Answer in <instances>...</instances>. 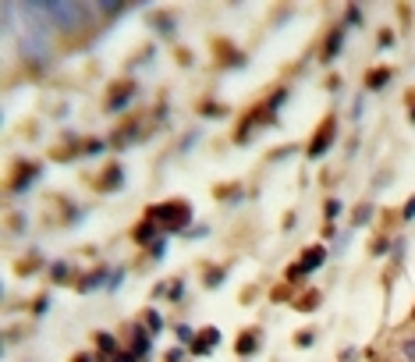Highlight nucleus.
Returning <instances> with one entry per match:
<instances>
[{
	"instance_id": "1",
	"label": "nucleus",
	"mask_w": 415,
	"mask_h": 362,
	"mask_svg": "<svg viewBox=\"0 0 415 362\" xmlns=\"http://www.w3.org/2000/svg\"><path fill=\"white\" fill-rule=\"evenodd\" d=\"M43 11H46V22L54 25V29H82L85 22H89V11L82 8V4H43Z\"/></svg>"
},
{
	"instance_id": "2",
	"label": "nucleus",
	"mask_w": 415,
	"mask_h": 362,
	"mask_svg": "<svg viewBox=\"0 0 415 362\" xmlns=\"http://www.w3.org/2000/svg\"><path fill=\"white\" fill-rule=\"evenodd\" d=\"M149 217L160 221L164 231H181V228H188V217H192V214H188V206H185L181 199H174V202H164V206H153Z\"/></svg>"
},
{
	"instance_id": "3",
	"label": "nucleus",
	"mask_w": 415,
	"mask_h": 362,
	"mask_svg": "<svg viewBox=\"0 0 415 362\" xmlns=\"http://www.w3.org/2000/svg\"><path fill=\"white\" fill-rule=\"evenodd\" d=\"M323 260H327V249H323V245L305 249V252H302V263L291 270V277H302V274H313V270H320V267H323Z\"/></svg>"
},
{
	"instance_id": "4",
	"label": "nucleus",
	"mask_w": 415,
	"mask_h": 362,
	"mask_svg": "<svg viewBox=\"0 0 415 362\" xmlns=\"http://www.w3.org/2000/svg\"><path fill=\"white\" fill-rule=\"evenodd\" d=\"M334 132H337V125H334V121H327V125L316 132V139L309 142V157H323V153L330 149V142H334Z\"/></svg>"
},
{
	"instance_id": "5",
	"label": "nucleus",
	"mask_w": 415,
	"mask_h": 362,
	"mask_svg": "<svg viewBox=\"0 0 415 362\" xmlns=\"http://www.w3.org/2000/svg\"><path fill=\"white\" fill-rule=\"evenodd\" d=\"M217 341H220V330H213V327H210V330H202V334H199V337L192 341V351L206 355V351H210V348H213Z\"/></svg>"
},
{
	"instance_id": "6",
	"label": "nucleus",
	"mask_w": 415,
	"mask_h": 362,
	"mask_svg": "<svg viewBox=\"0 0 415 362\" xmlns=\"http://www.w3.org/2000/svg\"><path fill=\"white\" fill-rule=\"evenodd\" d=\"M132 355H139V358L149 355V334L139 330V327H135V334H132Z\"/></svg>"
},
{
	"instance_id": "7",
	"label": "nucleus",
	"mask_w": 415,
	"mask_h": 362,
	"mask_svg": "<svg viewBox=\"0 0 415 362\" xmlns=\"http://www.w3.org/2000/svg\"><path fill=\"white\" fill-rule=\"evenodd\" d=\"M341 43H344V29L337 25V29L330 32V39H327V50H323V57H327V61H334V54L341 50Z\"/></svg>"
},
{
	"instance_id": "8",
	"label": "nucleus",
	"mask_w": 415,
	"mask_h": 362,
	"mask_svg": "<svg viewBox=\"0 0 415 362\" xmlns=\"http://www.w3.org/2000/svg\"><path fill=\"white\" fill-rule=\"evenodd\" d=\"M153 235H157V228H153V221H146V224H139V228H135V242H139V245L153 242Z\"/></svg>"
},
{
	"instance_id": "9",
	"label": "nucleus",
	"mask_w": 415,
	"mask_h": 362,
	"mask_svg": "<svg viewBox=\"0 0 415 362\" xmlns=\"http://www.w3.org/2000/svg\"><path fill=\"white\" fill-rule=\"evenodd\" d=\"M128 99H132V85H121V92H118V96H114V99L107 103V107H111V111H121Z\"/></svg>"
},
{
	"instance_id": "10",
	"label": "nucleus",
	"mask_w": 415,
	"mask_h": 362,
	"mask_svg": "<svg viewBox=\"0 0 415 362\" xmlns=\"http://www.w3.org/2000/svg\"><path fill=\"white\" fill-rule=\"evenodd\" d=\"M387 78H391V71H387V68H377V71L366 78V85H370V89H380V85H387Z\"/></svg>"
},
{
	"instance_id": "11",
	"label": "nucleus",
	"mask_w": 415,
	"mask_h": 362,
	"mask_svg": "<svg viewBox=\"0 0 415 362\" xmlns=\"http://www.w3.org/2000/svg\"><path fill=\"white\" fill-rule=\"evenodd\" d=\"M99 281H111V274H107V270H96V274H89V277L82 281V291H92Z\"/></svg>"
},
{
	"instance_id": "12",
	"label": "nucleus",
	"mask_w": 415,
	"mask_h": 362,
	"mask_svg": "<svg viewBox=\"0 0 415 362\" xmlns=\"http://www.w3.org/2000/svg\"><path fill=\"white\" fill-rule=\"evenodd\" d=\"M255 341H259L255 334H241V341H238V351H241V355H248V351H255V348H259Z\"/></svg>"
},
{
	"instance_id": "13",
	"label": "nucleus",
	"mask_w": 415,
	"mask_h": 362,
	"mask_svg": "<svg viewBox=\"0 0 415 362\" xmlns=\"http://www.w3.org/2000/svg\"><path fill=\"white\" fill-rule=\"evenodd\" d=\"M96 341H99V351H111V355L118 351V341H114V334H99Z\"/></svg>"
},
{
	"instance_id": "14",
	"label": "nucleus",
	"mask_w": 415,
	"mask_h": 362,
	"mask_svg": "<svg viewBox=\"0 0 415 362\" xmlns=\"http://www.w3.org/2000/svg\"><path fill=\"white\" fill-rule=\"evenodd\" d=\"M146 323H149V330H153V334H157V330L164 327V320H160V313H157V309H149V313H146Z\"/></svg>"
},
{
	"instance_id": "15",
	"label": "nucleus",
	"mask_w": 415,
	"mask_h": 362,
	"mask_svg": "<svg viewBox=\"0 0 415 362\" xmlns=\"http://www.w3.org/2000/svg\"><path fill=\"white\" fill-rule=\"evenodd\" d=\"M401 355H405L408 362H415V337H408V341H401Z\"/></svg>"
},
{
	"instance_id": "16",
	"label": "nucleus",
	"mask_w": 415,
	"mask_h": 362,
	"mask_svg": "<svg viewBox=\"0 0 415 362\" xmlns=\"http://www.w3.org/2000/svg\"><path fill=\"white\" fill-rule=\"evenodd\" d=\"M337 214H341V202H337V199H330V202H327V217L334 221Z\"/></svg>"
},
{
	"instance_id": "17",
	"label": "nucleus",
	"mask_w": 415,
	"mask_h": 362,
	"mask_svg": "<svg viewBox=\"0 0 415 362\" xmlns=\"http://www.w3.org/2000/svg\"><path fill=\"white\" fill-rule=\"evenodd\" d=\"M164 252H167V242H164V238H160V242H157V245H153V256H157V260H160V256H164Z\"/></svg>"
},
{
	"instance_id": "18",
	"label": "nucleus",
	"mask_w": 415,
	"mask_h": 362,
	"mask_svg": "<svg viewBox=\"0 0 415 362\" xmlns=\"http://www.w3.org/2000/svg\"><path fill=\"white\" fill-rule=\"evenodd\" d=\"M405 217H408V221L415 217V195H412V199H408V206H405Z\"/></svg>"
},
{
	"instance_id": "19",
	"label": "nucleus",
	"mask_w": 415,
	"mask_h": 362,
	"mask_svg": "<svg viewBox=\"0 0 415 362\" xmlns=\"http://www.w3.org/2000/svg\"><path fill=\"white\" fill-rule=\"evenodd\" d=\"M224 277V270H210V277H206V284H217Z\"/></svg>"
},
{
	"instance_id": "20",
	"label": "nucleus",
	"mask_w": 415,
	"mask_h": 362,
	"mask_svg": "<svg viewBox=\"0 0 415 362\" xmlns=\"http://www.w3.org/2000/svg\"><path fill=\"white\" fill-rule=\"evenodd\" d=\"M54 277H57V281H61V277H68V267H64V263H57V267H54Z\"/></svg>"
},
{
	"instance_id": "21",
	"label": "nucleus",
	"mask_w": 415,
	"mask_h": 362,
	"mask_svg": "<svg viewBox=\"0 0 415 362\" xmlns=\"http://www.w3.org/2000/svg\"><path fill=\"white\" fill-rule=\"evenodd\" d=\"M75 362H89V358H85V355H82V358H75Z\"/></svg>"
}]
</instances>
